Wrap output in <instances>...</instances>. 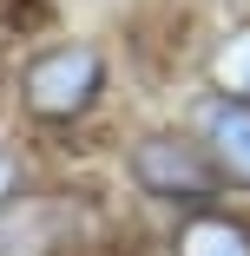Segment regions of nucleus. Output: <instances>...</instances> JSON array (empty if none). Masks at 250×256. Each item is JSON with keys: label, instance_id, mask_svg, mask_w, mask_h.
Wrapping results in <instances>:
<instances>
[{"label": "nucleus", "instance_id": "obj_3", "mask_svg": "<svg viewBox=\"0 0 250 256\" xmlns=\"http://www.w3.org/2000/svg\"><path fill=\"white\" fill-rule=\"evenodd\" d=\"M197 144L211 151V164L224 184H243L250 190V106H230V98H204L197 106Z\"/></svg>", "mask_w": 250, "mask_h": 256}, {"label": "nucleus", "instance_id": "obj_7", "mask_svg": "<svg viewBox=\"0 0 250 256\" xmlns=\"http://www.w3.org/2000/svg\"><path fill=\"white\" fill-rule=\"evenodd\" d=\"M230 7H237V14H250V0H230Z\"/></svg>", "mask_w": 250, "mask_h": 256}, {"label": "nucleus", "instance_id": "obj_1", "mask_svg": "<svg viewBox=\"0 0 250 256\" xmlns=\"http://www.w3.org/2000/svg\"><path fill=\"white\" fill-rule=\"evenodd\" d=\"M99 92H106V53H99V46H86V40L46 46V53H33L27 72H20V98H27V112L46 118V125L79 118Z\"/></svg>", "mask_w": 250, "mask_h": 256}, {"label": "nucleus", "instance_id": "obj_4", "mask_svg": "<svg viewBox=\"0 0 250 256\" xmlns=\"http://www.w3.org/2000/svg\"><path fill=\"white\" fill-rule=\"evenodd\" d=\"M171 256H250V230H243L237 217H217V210H197V217H191V224L178 230Z\"/></svg>", "mask_w": 250, "mask_h": 256}, {"label": "nucleus", "instance_id": "obj_2", "mask_svg": "<svg viewBox=\"0 0 250 256\" xmlns=\"http://www.w3.org/2000/svg\"><path fill=\"white\" fill-rule=\"evenodd\" d=\"M132 178L152 197H211L224 178L211 164V151L197 144L191 132H152L132 144Z\"/></svg>", "mask_w": 250, "mask_h": 256}, {"label": "nucleus", "instance_id": "obj_5", "mask_svg": "<svg viewBox=\"0 0 250 256\" xmlns=\"http://www.w3.org/2000/svg\"><path fill=\"white\" fill-rule=\"evenodd\" d=\"M211 92L217 98H230V106H250V20L243 26H230L217 46H211Z\"/></svg>", "mask_w": 250, "mask_h": 256}, {"label": "nucleus", "instance_id": "obj_6", "mask_svg": "<svg viewBox=\"0 0 250 256\" xmlns=\"http://www.w3.org/2000/svg\"><path fill=\"white\" fill-rule=\"evenodd\" d=\"M14 190H20V164H14V151L0 144V210L14 204Z\"/></svg>", "mask_w": 250, "mask_h": 256}]
</instances>
